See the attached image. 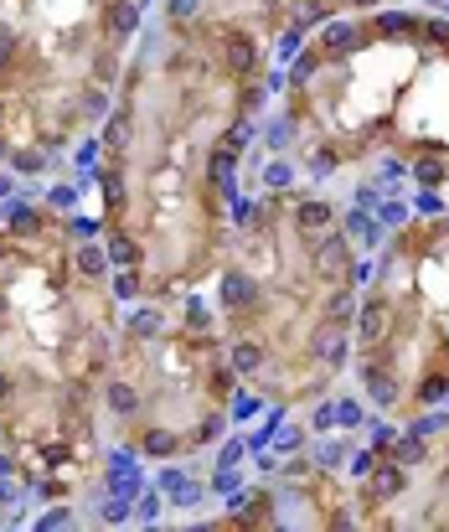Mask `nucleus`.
<instances>
[{"label":"nucleus","mask_w":449,"mask_h":532,"mask_svg":"<svg viewBox=\"0 0 449 532\" xmlns=\"http://www.w3.org/2000/svg\"><path fill=\"white\" fill-rule=\"evenodd\" d=\"M237 486H243V475H237V470H233V465H222V470L212 475V491H217V496H233V491H237Z\"/></svg>","instance_id":"obj_21"},{"label":"nucleus","mask_w":449,"mask_h":532,"mask_svg":"<svg viewBox=\"0 0 449 532\" xmlns=\"http://www.w3.org/2000/svg\"><path fill=\"white\" fill-rule=\"evenodd\" d=\"M289 135H295V124H289V119H279V124L269 129V145L279 150V145H289Z\"/></svg>","instance_id":"obj_29"},{"label":"nucleus","mask_w":449,"mask_h":532,"mask_svg":"<svg viewBox=\"0 0 449 532\" xmlns=\"http://www.w3.org/2000/svg\"><path fill=\"white\" fill-rule=\"evenodd\" d=\"M258 408H263V398H253V393H237L233 398V419H243V424L258 419Z\"/></svg>","instance_id":"obj_19"},{"label":"nucleus","mask_w":449,"mask_h":532,"mask_svg":"<svg viewBox=\"0 0 449 532\" xmlns=\"http://www.w3.org/2000/svg\"><path fill=\"white\" fill-rule=\"evenodd\" d=\"M135 21H140V6H114L109 10V31L114 36H129V31H135Z\"/></svg>","instance_id":"obj_13"},{"label":"nucleus","mask_w":449,"mask_h":532,"mask_svg":"<svg viewBox=\"0 0 449 532\" xmlns=\"http://www.w3.org/2000/svg\"><path fill=\"white\" fill-rule=\"evenodd\" d=\"M444 429H449V419H444V414H424V419L408 424V434H418V440H429V434H444Z\"/></svg>","instance_id":"obj_15"},{"label":"nucleus","mask_w":449,"mask_h":532,"mask_svg":"<svg viewBox=\"0 0 449 532\" xmlns=\"http://www.w3.org/2000/svg\"><path fill=\"white\" fill-rule=\"evenodd\" d=\"M408 161H413V166H408L413 181H424V186H444L449 181V166L439 161V155H408Z\"/></svg>","instance_id":"obj_4"},{"label":"nucleus","mask_w":449,"mask_h":532,"mask_svg":"<svg viewBox=\"0 0 449 532\" xmlns=\"http://www.w3.org/2000/svg\"><path fill=\"white\" fill-rule=\"evenodd\" d=\"M310 429H315V434H325V429H336V403H321V408H315V419H310Z\"/></svg>","instance_id":"obj_24"},{"label":"nucleus","mask_w":449,"mask_h":532,"mask_svg":"<svg viewBox=\"0 0 449 532\" xmlns=\"http://www.w3.org/2000/svg\"><path fill=\"white\" fill-rule=\"evenodd\" d=\"M243 450H248V440H233V445H222V465H237V460H243Z\"/></svg>","instance_id":"obj_31"},{"label":"nucleus","mask_w":449,"mask_h":532,"mask_svg":"<svg viewBox=\"0 0 449 532\" xmlns=\"http://www.w3.org/2000/svg\"><path fill=\"white\" fill-rule=\"evenodd\" d=\"M444 228H449V217H444Z\"/></svg>","instance_id":"obj_39"},{"label":"nucleus","mask_w":449,"mask_h":532,"mask_svg":"<svg viewBox=\"0 0 449 532\" xmlns=\"http://www.w3.org/2000/svg\"><path fill=\"white\" fill-rule=\"evenodd\" d=\"M109 408H114V414H124V419H135L140 414V393L129 388V382H109Z\"/></svg>","instance_id":"obj_8"},{"label":"nucleus","mask_w":449,"mask_h":532,"mask_svg":"<svg viewBox=\"0 0 449 532\" xmlns=\"http://www.w3.org/2000/svg\"><path fill=\"white\" fill-rule=\"evenodd\" d=\"M10 166H16V171H42L47 155H36V150H10Z\"/></svg>","instance_id":"obj_23"},{"label":"nucleus","mask_w":449,"mask_h":532,"mask_svg":"<svg viewBox=\"0 0 449 532\" xmlns=\"http://www.w3.org/2000/svg\"><path fill=\"white\" fill-rule=\"evenodd\" d=\"M181 445L186 440H176V429H150L145 434V450H150V455H176Z\"/></svg>","instance_id":"obj_12"},{"label":"nucleus","mask_w":449,"mask_h":532,"mask_svg":"<svg viewBox=\"0 0 449 532\" xmlns=\"http://www.w3.org/2000/svg\"><path fill=\"white\" fill-rule=\"evenodd\" d=\"M356 42H362V26H351V21H331V31H325V52H351Z\"/></svg>","instance_id":"obj_6"},{"label":"nucleus","mask_w":449,"mask_h":532,"mask_svg":"<svg viewBox=\"0 0 449 532\" xmlns=\"http://www.w3.org/2000/svg\"><path fill=\"white\" fill-rule=\"evenodd\" d=\"M372 217L382 222V228H408V202H403V196H392V202H377Z\"/></svg>","instance_id":"obj_11"},{"label":"nucleus","mask_w":449,"mask_h":532,"mask_svg":"<svg viewBox=\"0 0 449 532\" xmlns=\"http://www.w3.org/2000/svg\"><path fill=\"white\" fill-rule=\"evenodd\" d=\"M228 62H233V73H258V52H253V42H243V36H228Z\"/></svg>","instance_id":"obj_5"},{"label":"nucleus","mask_w":449,"mask_h":532,"mask_svg":"<svg viewBox=\"0 0 449 532\" xmlns=\"http://www.w3.org/2000/svg\"><path fill=\"white\" fill-rule=\"evenodd\" d=\"M10 470H16V460H10L6 450H0V475H10Z\"/></svg>","instance_id":"obj_34"},{"label":"nucleus","mask_w":449,"mask_h":532,"mask_svg":"<svg viewBox=\"0 0 449 532\" xmlns=\"http://www.w3.org/2000/svg\"><path fill=\"white\" fill-rule=\"evenodd\" d=\"M109 259H114V264H135V259H140V248L129 243L124 233H114V238H109Z\"/></svg>","instance_id":"obj_18"},{"label":"nucleus","mask_w":449,"mask_h":532,"mask_svg":"<svg viewBox=\"0 0 449 532\" xmlns=\"http://www.w3.org/2000/svg\"><path fill=\"white\" fill-rule=\"evenodd\" d=\"M300 42H305V36H300V26H289V31L279 36V57L289 62V57H295V52H300Z\"/></svg>","instance_id":"obj_26"},{"label":"nucleus","mask_w":449,"mask_h":532,"mask_svg":"<svg viewBox=\"0 0 449 532\" xmlns=\"http://www.w3.org/2000/svg\"><path fill=\"white\" fill-rule=\"evenodd\" d=\"M78 202V186H52V207H73Z\"/></svg>","instance_id":"obj_30"},{"label":"nucleus","mask_w":449,"mask_h":532,"mask_svg":"<svg viewBox=\"0 0 449 532\" xmlns=\"http://www.w3.org/2000/svg\"><path fill=\"white\" fill-rule=\"evenodd\" d=\"M346 233H351L356 248H382V233H388V228H382L367 207H351V212H346Z\"/></svg>","instance_id":"obj_1"},{"label":"nucleus","mask_w":449,"mask_h":532,"mask_svg":"<svg viewBox=\"0 0 449 532\" xmlns=\"http://www.w3.org/2000/svg\"><path fill=\"white\" fill-rule=\"evenodd\" d=\"M315 465H321V470L346 465V440H315Z\"/></svg>","instance_id":"obj_9"},{"label":"nucleus","mask_w":449,"mask_h":532,"mask_svg":"<svg viewBox=\"0 0 449 532\" xmlns=\"http://www.w3.org/2000/svg\"><path fill=\"white\" fill-rule=\"evenodd\" d=\"M444 460H449V445H444Z\"/></svg>","instance_id":"obj_37"},{"label":"nucleus","mask_w":449,"mask_h":532,"mask_svg":"<svg viewBox=\"0 0 449 532\" xmlns=\"http://www.w3.org/2000/svg\"><path fill=\"white\" fill-rule=\"evenodd\" d=\"M263 181H269V186H274V192H284V186H289V181H295V166H289V161H274L269 171H263Z\"/></svg>","instance_id":"obj_20"},{"label":"nucleus","mask_w":449,"mask_h":532,"mask_svg":"<svg viewBox=\"0 0 449 532\" xmlns=\"http://www.w3.org/2000/svg\"><path fill=\"white\" fill-rule=\"evenodd\" d=\"M392 440H398V434H392V424H382V419L367 424V445H372L377 455H388V445H392Z\"/></svg>","instance_id":"obj_14"},{"label":"nucleus","mask_w":449,"mask_h":532,"mask_svg":"<svg viewBox=\"0 0 449 532\" xmlns=\"http://www.w3.org/2000/svg\"><path fill=\"white\" fill-rule=\"evenodd\" d=\"M98 166V140H83L78 145V171H94Z\"/></svg>","instance_id":"obj_25"},{"label":"nucleus","mask_w":449,"mask_h":532,"mask_svg":"<svg viewBox=\"0 0 449 532\" xmlns=\"http://www.w3.org/2000/svg\"><path fill=\"white\" fill-rule=\"evenodd\" d=\"M388 460H398V465H424V460H429V445L418 440V434H408V429H403L398 440L388 445Z\"/></svg>","instance_id":"obj_3"},{"label":"nucleus","mask_w":449,"mask_h":532,"mask_svg":"<svg viewBox=\"0 0 449 532\" xmlns=\"http://www.w3.org/2000/svg\"><path fill=\"white\" fill-rule=\"evenodd\" d=\"M325 228H336V207L331 202H300L295 207V233L315 238V233H325Z\"/></svg>","instance_id":"obj_2"},{"label":"nucleus","mask_w":449,"mask_h":532,"mask_svg":"<svg viewBox=\"0 0 449 532\" xmlns=\"http://www.w3.org/2000/svg\"><path fill=\"white\" fill-rule=\"evenodd\" d=\"M444 403H449V398H444Z\"/></svg>","instance_id":"obj_40"},{"label":"nucleus","mask_w":449,"mask_h":532,"mask_svg":"<svg viewBox=\"0 0 449 532\" xmlns=\"http://www.w3.org/2000/svg\"><path fill=\"white\" fill-rule=\"evenodd\" d=\"M114 295L124 300V295H140V279L135 274H114Z\"/></svg>","instance_id":"obj_28"},{"label":"nucleus","mask_w":449,"mask_h":532,"mask_svg":"<svg viewBox=\"0 0 449 532\" xmlns=\"http://www.w3.org/2000/svg\"><path fill=\"white\" fill-rule=\"evenodd\" d=\"M10 192H16V181H10L6 171H0V196H10Z\"/></svg>","instance_id":"obj_35"},{"label":"nucleus","mask_w":449,"mask_h":532,"mask_svg":"<svg viewBox=\"0 0 449 532\" xmlns=\"http://www.w3.org/2000/svg\"><path fill=\"white\" fill-rule=\"evenodd\" d=\"M413 207L424 212V217H439V212H444V196H439V192L429 186V192H418V196H413Z\"/></svg>","instance_id":"obj_22"},{"label":"nucleus","mask_w":449,"mask_h":532,"mask_svg":"<svg viewBox=\"0 0 449 532\" xmlns=\"http://www.w3.org/2000/svg\"><path fill=\"white\" fill-rule=\"evenodd\" d=\"M274 445H279V455H295V450L310 445V434L300 429V424H279V429H274Z\"/></svg>","instance_id":"obj_10"},{"label":"nucleus","mask_w":449,"mask_h":532,"mask_svg":"<svg viewBox=\"0 0 449 532\" xmlns=\"http://www.w3.org/2000/svg\"><path fill=\"white\" fill-rule=\"evenodd\" d=\"M362 403H356V398H346V403H336V424H341V429H362Z\"/></svg>","instance_id":"obj_17"},{"label":"nucleus","mask_w":449,"mask_h":532,"mask_svg":"<svg viewBox=\"0 0 449 532\" xmlns=\"http://www.w3.org/2000/svg\"><path fill=\"white\" fill-rule=\"evenodd\" d=\"M68 233H73V238H83V243H88V238L98 233V222H94V217H68Z\"/></svg>","instance_id":"obj_27"},{"label":"nucleus","mask_w":449,"mask_h":532,"mask_svg":"<svg viewBox=\"0 0 449 532\" xmlns=\"http://www.w3.org/2000/svg\"><path fill=\"white\" fill-rule=\"evenodd\" d=\"M135 512H140V517H161V496H140Z\"/></svg>","instance_id":"obj_33"},{"label":"nucleus","mask_w":449,"mask_h":532,"mask_svg":"<svg viewBox=\"0 0 449 532\" xmlns=\"http://www.w3.org/2000/svg\"><path fill=\"white\" fill-rule=\"evenodd\" d=\"M351 6H362V10H367V6H377V0H351Z\"/></svg>","instance_id":"obj_36"},{"label":"nucleus","mask_w":449,"mask_h":532,"mask_svg":"<svg viewBox=\"0 0 449 532\" xmlns=\"http://www.w3.org/2000/svg\"><path fill=\"white\" fill-rule=\"evenodd\" d=\"M325 6H336V0H325Z\"/></svg>","instance_id":"obj_38"},{"label":"nucleus","mask_w":449,"mask_h":532,"mask_svg":"<svg viewBox=\"0 0 449 532\" xmlns=\"http://www.w3.org/2000/svg\"><path fill=\"white\" fill-rule=\"evenodd\" d=\"M233 372H248V378L263 372V347H258V341H237V347H233Z\"/></svg>","instance_id":"obj_7"},{"label":"nucleus","mask_w":449,"mask_h":532,"mask_svg":"<svg viewBox=\"0 0 449 532\" xmlns=\"http://www.w3.org/2000/svg\"><path fill=\"white\" fill-rule=\"evenodd\" d=\"M36 527H68V507H57V512H47Z\"/></svg>","instance_id":"obj_32"},{"label":"nucleus","mask_w":449,"mask_h":532,"mask_svg":"<svg viewBox=\"0 0 449 532\" xmlns=\"http://www.w3.org/2000/svg\"><path fill=\"white\" fill-rule=\"evenodd\" d=\"M103 264H109V254H98V248H83V254H78V274H83V279H98Z\"/></svg>","instance_id":"obj_16"}]
</instances>
